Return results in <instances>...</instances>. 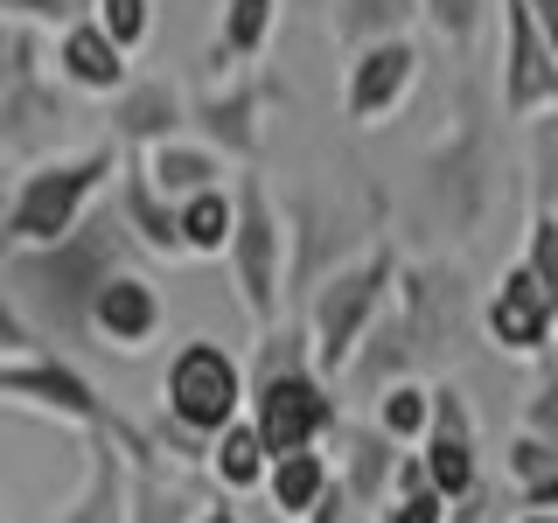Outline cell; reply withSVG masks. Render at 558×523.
Instances as JSON below:
<instances>
[{"instance_id":"cell-40","label":"cell","mask_w":558,"mask_h":523,"mask_svg":"<svg viewBox=\"0 0 558 523\" xmlns=\"http://www.w3.org/2000/svg\"><path fill=\"white\" fill-rule=\"evenodd\" d=\"M517 523H558V516H537V510H523V516H517Z\"/></svg>"},{"instance_id":"cell-23","label":"cell","mask_w":558,"mask_h":523,"mask_svg":"<svg viewBox=\"0 0 558 523\" xmlns=\"http://www.w3.org/2000/svg\"><path fill=\"white\" fill-rule=\"evenodd\" d=\"M209 461H217V482L223 488H258V475H266V447H258V433H252V418H238L231 433H217V453H209Z\"/></svg>"},{"instance_id":"cell-24","label":"cell","mask_w":558,"mask_h":523,"mask_svg":"<svg viewBox=\"0 0 558 523\" xmlns=\"http://www.w3.org/2000/svg\"><path fill=\"white\" fill-rule=\"evenodd\" d=\"M63 523H126V496H119V453H112V447H92V488H84V502H77Z\"/></svg>"},{"instance_id":"cell-14","label":"cell","mask_w":558,"mask_h":523,"mask_svg":"<svg viewBox=\"0 0 558 523\" xmlns=\"http://www.w3.org/2000/svg\"><path fill=\"white\" fill-rule=\"evenodd\" d=\"M57 63H63V77L77 84V92H98V98H105V92H126V57L105 42V28H98V22L63 28Z\"/></svg>"},{"instance_id":"cell-26","label":"cell","mask_w":558,"mask_h":523,"mask_svg":"<svg viewBox=\"0 0 558 523\" xmlns=\"http://www.w3.org/2000/svg\"><path fill=\"white\" fill-rule=\"evenodd\" d=\"M92 22L105 28V42H112L119 57H133V49L147 42V28H154V8H147V0H98Z\"/></svg>"},{"instance_id":"cell-37","label":"cell","mask_w":558,"mask_h":523,"mask_svg":"<svg viewBox=\"0 0 558 523\" xmlns=\"http://www.w3.org/2000/svg\"><path fill=\"white\" fill-rule=\"evenodd\" d=\"M523 510H537V516H558V467H545L537 482H523Z\"/></svg>"},{"instance_id":"cell-39","label":"cell","mask_w":558,"mask_h":523,"mask_svg":"<svg viewBox=\"0 0 558 523\" xmlns=\"http://www.w3.org/2000/svg\"><path fill=\"white\" fill-rule=\"evenodd\" d=\"M196 523H238V516L223 510V502H203V516H196Z\"/></svg>"},{"instance_id":"cell-33","label":"cell","mask_w":558,"mask_h":523,"mask_svg":"<svg viewBox=\"0 0 558 523\" xmlns=\"http://www.w3.org/2000/svg\"><path fill=\"white\" fill-rule=\"evenodd\" d=\"M426 14H433V28L447 35V42H475L482 35V0H426Z\"/></svg>"},{"instance_id":"cell-29","label":"cell","mask_w":558,"mask_h":523,"mask_svg":"<svg viewBox=\"0 0 558 523\" xmlns=\"http://www.w3.org/2000/svg\"><path fill=\"white\" fill-rule=\"evenodd\" d=\"M523 433L558 447V363H545L537 384H531V398H523Z\"/></svg>"},{"instance_id":"cell-28","label":"cell","mask_w":558,"mask_h":523,"mask_svg":"<svg viewBox=\"0 0 558 523\" xmlns=\"http://www.w3.org/2000/svg\"><path fill=\"white\" fill-rule=\"evenodd\" d=\"M523 272L537 279V293H545L551 314H558V217H537V223H531V244H523Z\"/></svg>"},{"instance_id":"cell-30","label":"cell","mask_w":558,"mask_h":523,"mask_svg":"<svg viewBox=\"0 0 558 523\" xmlns=\"http://www.w3.org/2000/svg\"><path fill=\"white\" fill-rule=\"evenodd\" d=\"M8 22H49V28H77L98 14V0H0Z\"/></svg>"},{"instance_id":"cell-19","label":"cell","mask_w":558,"mask_h":523,"mask_svg":"<svg viewBox=\"0 0 558 523\" xmlns=\"http://www.w3.org/2000/svg\"><path fill=\"white\" fill-rule=\"evenodd\" d=\"M174 231H182V252H231V231H238V196H223V188H203V196H189L174 209Z\"/></svg>"},{"instance_id":"cell-22","label":"cell","mask_w":558,"mask_h":523,"mask_svg":"<svg viewBox=\"0 0 558 523\" xmlns=\"http://www.w3.org/2000/svg\"><path fill=\"white\" fill-rule=\"evenodd\" d=\"M426 426H433V391L426 384H391L377 405V433L391 447H412V440H426Z\"/></svg>"},{"instance_id":"cell-6","label":"cell","mask_w":558,"mask_h":523,"mask_svg":"<svg viewBox=\"0 0 558 523\" xmlns=\"http://www.w3.org/2000/svg\"><path fill=\"white\" fill-rule=\"evenodd\" d=\"M252 433H258V447H266V461L314 453L336 433V398H328V384L314 370H272V377H258Z\"/></svg>"},{"instance_id":"cell-4","label":"cell","mask_w":558,"mask_h":523,"mask_svg":"<svg viewBox=\"0 0 558 523\" xmlns=\"http://www.w3.org/2000/svg\"><path fill=\"white\" fill-rule=\"evenodd\" d=\"M391 279H398V258L371 252L363 266L336 272L314 293V370H322V384L356 363V342L377 328V307H384V293H391Z\"/></svg>"},{"instance_id":"cell-11","label":"cell","mask_w":558,"mask_h":523,"mask_svg":"<svg viewBox=\"0 0 558 523\" xmlns=\"http://www.w3.org/2000/svg\"><path fill=\"white\" fill-rule=\"evenodd\" d=\"M412 70H418V57H412V42H398V35H384V42L356 49V63H349V84H342L349 119H363V126H371V119H384L398 98H405Z\"/></svg>"},{"instance_id":"cell-34","label":"cell","mask_w":558,"mask_h":523,"mask_svg":"<svg viewBox=\"0 0 558 523\" xmlns=\"http://www.w3.org/2000/svg\"><path fill=\"white\" fill-rule=\"evenodd\" d=\"M537 196H545V217L558 209V112L537 119Z\"/></svg>"},{"instance_id":"cell-27","label":"cell","mask_w":558,"mask_h":523,"mask_svg":"<svg viewBox=\"0 0 558 523\" xmlns=\"http://www.w3.org/2000/svg\"><path fill=\"white\" fill-rule=\"evenodd\" d=\"M196 496H182V488H161V482H140L133 502H126V523H196Z\"/></svg>"},{"instance_id":"cell-10","label":"cell","mask_w":558,"mask_h":523,"mask_svg":"<svg viewBox=\"0 0 558 523\" xmlns=\"http://www.w3.org/2000/svg\"><path fill=\"white\" fill-rule=\"evenodd\" d=\"M502 105L510 112H558V63L531 0H510V49H502Z\"/></svg>"},{"instance_id":"cell-13","label":"cell","mask_w":558,"mask_h":523,"mask_svg":"<svg viewBox=\"0 0 558 523\" xmlns=\"http://www.w3.org/2000/svg\"><path fill=\"white\" fill-rule=\"evenodd\" d=\"M35 112L57 119V98L35 84V42H28L22 28H8V35H0V139L28 133Z\"/></svg>"},{"instance_id":"cell-7","label":"cell","mask_w":558,"mask_h":523,"mask_svg":"<svg viewBox=\"0 0 558 523\" xmlns=\"http://www.w3.org/2000/svg\"><path fill=\"white\" fill-rule=\"evenodd\" d=\"M231 258H238V301L252 321H272L279 314V223L272 203L258 188V174L244 182L238 196V231H231Z\"/></svg>"},{"instance_id":"cell-32","label":"cell","mask_w":558,"mask_h":523,"mask_svg":"<svg viewBox=\"0 0 558 523\" xmlns=\"http://www.w3.org/2000/svg\"><path fill=\"white\" fill-rule=\"evenodd\" d=\"M43 336H35V328H28V314L22 307H14L8 301V293H0V363H22V356H43Z\"/></svg>"},{"instance_id":"cell-2","label":"cell","mask_w":558,"mask_h":523,"mask_svg":"<svg viewBox=\"0 0 558 523\" xmlns=\"http://www.w3.org/2000/svg\"><path fill=\"white\" fill-rule=\"evenodd\" d=\"M119 168L112 147H92L77 161H57V168H35L22 188H14L8 217H0V266L14 252H43V244H63L70 231L84 223V203L105 188V174Z\"/></svg>"},{"instance_id":"cell-31","label":"cell","mask_w":558,"mask_h":523,"mask_svg":"<svg viewBox=\"0 0 558 523\" xmlns=\"http://www.w3.org/2000/svg\"><path fill=\"white\" fill-rule=\"evenodd\" d=\"M405 14H412L405 0H349V14H342V35H349L356 49H371V28H398Z\"/></svg>"},{"instance_id":"cell-25","label":"cell","mask_w":558,"mask_h":523,"mask_svg":"<svg viewBox=\"0 0 558 523\" xmlns=\"http://www.w3.org/2000/svg\"><path fill=\"white\" fill-rule=\"evenodd\" d=\"M272 8H279V0H231V8H223L217 57H258L266 35H272Z\"/></svg>"},{"instance_id":"cell-16","label":"cell","mask_w":558,"mask_h":523,"mask_svg":"<svg viewBox=\"0 0 558 523\" xmlns=\"http://www.w3.org/2000/svg\"><path fill=\"white\" fill-rule=\"evenodd\" d=\"M119 139H133V147H161V139L182 126V98H174V84H126L119 92V112H112Z\"/></svg>"},{"instance_id":"cell-35","label":"cell","mask_w":558,"mask_h":523,"mask_svg":"<svg viewBox=\"0 0 558 523\" xmlns=\"http://www.w3.org/2000/svg\"><path fill=\"white\" fill-rule=\"evenodd\" d=\"M384 523H447V502L433 496V488H412V496H398L391 510H384Z\"/></svg>"},{"instance_id":"cell-20","label":"cell","mask_w":558,"mask_h":523,"mask_svg":"<svg viewBox=\"0 0 558 523\" xmlns=\"http://www.w3.org/2000/svg\"><path fill=\"white\" fill-rule=\"evenodd\" d=\"M119 223H126V231H140L154 244V252H168V258H182V231H174V209L154 196L147 188V174H126V188H119Z\"/></svg>"},{"instance_id":"cell-3","label":"cell","mask_w":558,"mask_h":523,"mask_svg":"<svg viewBox=\"0 0 558 523\" xmlns=\"http://www.w3.org/2000/svg\"><path fill=\"white\" fill-rule=\"evenodd\" d=\"M0 398L35 405V412H49V418H70V426H98V433H112V440L126 447L133 461H154V433H140L133 418H119V412L98 398V384L84 377L70 356H57V349L22 356V363H0Z\"/></svg>"},{"instance_id":"cell-9","label":"cell","mask_w":558,"mask_h":523,"mask_svg":"<svg viewBox=\"0 0 558 523\" xmlns=\"http://www.w3.org/2000/svg\"><path fill=\"white\" fill-rule=\"evenodd\" d=\"M482 328H488V342H496L502 356H545L558 314H551L545 293H537V279L523 266H510L496 279V293H488V307H482Z\"/></svg>"},{"instance_id":"cell-38","label":"cell","mask_w":558,"mask_h":523,"mask_svg":"<svg viewBox=\"0 0 558 523\" xmlns=\"http://www.w3.org/2000/svg\"><path fill=\"white\" fill-rule=\"evenodd\" d=\"M531 14H537V28H545V42H551V63H558V0H531Z\"/></svg>"},{"instance_id":"cell-18","label":"cell","mask_w":558,"mask_h":523,"mask_svg":"<svg viewBox=\"0 0 558 523\" xmlns=\"http://www.w3.org/2000/svg\"><path fill=\"white\" fill-rule=\"evenodd\" d=\"M322 488H328V461H322V453H287V461L266 467V496H272V510L287 516V523L314 516Z\"/></svg>"},{"instance_id":"cell-41","label":"cell","mask_w":558,"mask_h":523,"mask_svg":"<svg viewBox=\"0 0 558 523\" xmlns=\"http://www.w3.org/2000/svg\"><path fill=\"white\" fill-rule=\"evenodd\" d=\"M0 523H8V516H0Z\"/></svg>"},{"instance_id":"cell-8","label":"cell","mask_w":558,"mask_h":523,"mask_svg":"<svg viewBox=\"0 0 558 523\" xmlns=\"http://www.w3.org/2000/svg\"><path fill=\"white\" fill-rule=\"evenodd\" d=\"M426 482H433V496L447 502H475L482 496V467H475V426H468V405H461V391H433V426H426Z\"/></svg>"},{"instance_id":"cell-12","label":"cell","mask_w":558,"mask_h":523,"mask_svg":"<svg viewBox=\"0 0 558 523\" xmlns=\"http://www.w3.org/2000/svg\"><path fill=\"white\" fill-rule=\"evenodd\" d=\"M154 328H161V293H154V279H133V272L105 279L98 301H92V336H105L112 349H140V342H154Z\"/></svg>"},{"instance_id":"cell-1","label":"cell","mask_w":558,"mask_h":523,"mask_svg":"<svg viewBox=\"0 0 558 523\" xmlns=\"http://www.w3.org/2000/svg\"><path fill=\"white\" fill-rule=\"evenodd\" d=\"M119 258H126V223L92 217V223H77L63 244L14 252L0 272H8V287L22 293V307L35 314V328L77 342V336H92V301H98L105 279L119 272Z\"/></svg>"},{"instance_id":"cell-17","label":"cell","mask_w":558,"mask_h":523,"mask_svg":"<svg viewBox=\"0 0 558 523\" xmlns=\"http://www.w3.org/2000/svg\"><path fill=\"white\" fill-rule=\"evenodd\" d=\"M252 112H258V84H231L223 98H203L196 105V119H203V147L209 154H252L258 147V126H252Z\"/></svg>"},{"instance_id":"cell-15","label":"cell","mask_w":558,"mask_h":523,"mask_svg":"<svg viewBox=\"0 0 558 523\" xmlns=\"http://www.w3.org/2000/svg\"><path fill=\"white\" fill-rule=\"evenodd\" d=\"M140 174H147L154 196H203V188H217V154L209 147H182V139H161V147L140 154Z\"/></svg>"},{"instance_id":"cell-21","label":"cell","mask_w":558,"mask_h":523,"mask_svg":"<svg viewBox=\"0 0 558 523\" xmlns=\"http://www.w3.org/2000/svg\"><path fill=\"white\" fill-rule=\"evenodd\" d=\"M391 475H398V447L384 440V433H377V440H371V433H356V440H349V475H342L349 502H356V510H371Z\"/></svg>"},{"instance_id":"cell-36","label":"cell","mask_w":558,"mask_h":523,"mask_svg":"<svg viewBox=\"0 0 558 523\" xmlns=\"http://www.w3.org/2000/svg\"><path fill=\"white\" fill-rule=\"evenodd\" d=\"M510 467H517V482H537L545 467H558V447H551V440H531V433H517Z\"/></svg>"},{"instance_id":"cell-5","label":"cell","mask_w":558,"mask_h":523,"mask_svg":"<svg viewBox=\"0 0 558 523\" xmlns=\"http://www.w3.org/2000/svg\"><path fill=\"white\" fill-rule=\"evenodd\" d=\"M161 398H168V426H182L189 440H217V433H231V426H238L244 377H238L231 349H217V342H189V349H174Z\"/></svg>"}]
</instances>
